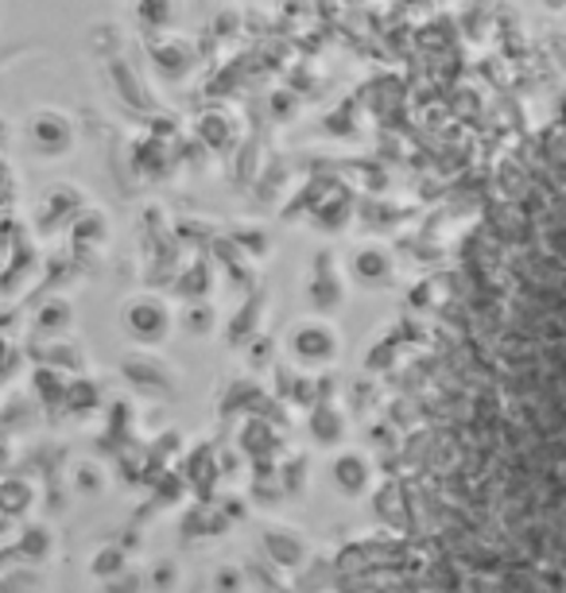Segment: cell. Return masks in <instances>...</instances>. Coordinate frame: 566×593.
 Here are the masks:
<instances>
[{
	"label": "cell",
	"instance_id": "1",
	"mask_svg": "<svg viewBox=\"0 0 566 593\" xmlns=\"http://www.w3.org/2000/svg\"><path fill=\"white\" fill-rule=\"evenodd\" d=\"M287 358L299 369H330L342 358V334L330 322V314H314V319H299L287 330Z\"/></svg>",
	"mask_w": 566,
	"mask_h": 593
},
{
	"label": "cell",
	"instance_id": "2",
	"mask_svg": "<svg viewBox=\"0 0 566 593\" xmlns=\"http://www.w3.org/2000/svg\"><path fill=\"white\" fill-rule=\"evenodd\" d=\"M171 306L163 303L160 295H132L129 303L121 306V330L129 334L132 345L140 350H152V345H163L171 338Z\"/></svg>",
	"mask_w": 566,
	"mask_h": 593
},
{
	"label": "cell",
	"instance_id": "3",
	"mask_svg": "<svg viewBox=\"0 0 566 593\" xmlns=\"http://www.w3.org/2000/svg\"><path fill=\"white\" fill-rule=\"evenodd\" d=\"M23 140L36 155L43 160H59L74 148V124H70L67 113H54V109H39V113L28 117L23 124Z\"/></svg>",
	"mask_w": 566,
	"mask_h": 593
},
{
	"label": "cell",
	"instance_id": "4",
	"mask_svg": "<svg viewBox=\"0 0 566 593\" xmlns=\"http://www.w3.org/2000/svg\"><path fill=\"white\" fill-rule=\"evenodd\" d=\"M306 303L314 314H334L345 306V275L337 272L334 252L322 249L311 260V272H306Z\"/></svg>",
	"mask_w": 566,
	"mask_h": 593
},
{
	"label": "cell",
	"instance_id": "5",
	"mask_svg": "<svg viewBox=\"0 0 566 593\" xmlns=\"http://www.w3.org/2000/svg\"><path fill=\"white\" fill-rule=\"evenodd\" d=\"M330 478H334L337 493L357 501V496L373 493L376 462L365 454V450H342V454H334V462H330Z\"/></svg>",
	"mask_w": 566,
	"mask_h": 593
},
{
	"label": "cell",
	"instance_id": "6",
	"mask_svg": "<svg viewBox=\"0 0 566 593\" xmlns=\"http://www.w3.org/2000/svg\"><path fill=\"white\" fill-rule=\"evenodd\" d=\"M237 446H241V454L249 458V462H276V454L283 450V442H280V434H276V426L269 423L264 415H249L245 423H241V434H237Z\"/></svg>",
	"mask_w": 566,
	"mask_h": 593
},
{
	"label": "cell",
	"instance_id": "7",
	"mask_svg": "<svg viewBox=\"0 0 566 593\" xmlns=\"http://www.w3.org/2000/svg\"><path fill=\"white\" fill-rule=\"evenodd\" d=\"M264 555H269L280 571L295 574L299 566L314 555V551H311V543L295 532V527H269V532H264Z\"/></svg>",
	"mask_w": 566,
	"mask_h": 593
},
{
	"label": "cell",
	"instance_id": "8",
	"mask_svg": "<svg viewBox=\"0 0 566 593\" xmlns=\"http://www.w3.org/2000/svg\"><path fill=\"white\" fill-rule=\"evenodd\" d=\"M350 272H353V280L365 283V288H388L392 275H396V260L388 257L384 244H361L350 260Z\"/></svg>",
	"mask_w": 566,
	"mask_h": 593
},
{
	"label": "cell",
	"instance_id": "9",
	"mask_svg": "<svg viewBox=\"0 0 566 593\" xmlns=\"http://www.w3.org/2000/svg\"><path fill=\"white\" fill-rule=\"evenodd\" d=\"M306 431H311V442L314 446H342L345 434H350V423H345V411L337 408L334 400H319L311 408V419H306Z\"/></svg>",
	"mask_w": 566,
	"mask_h": 593
},
{
	"label": "cell",
	"instance_id": "10",
	"mask_svg": "<svg viewBox=\"0 0 566 593\" xmlns=\"http://www.w3.org/2000/svg\"><path fill=\"white\" fill-rule=\"evenodd\" d=\"M16 555H23L31 566H47L54 555H59V540H54V532L47 524H28L20 540L8 543V551H4L8 563H12Z\"/></svg>",
	"mask_w": 566,
	"mask_h": 593
},
{
	"label": "cell",
	"instance_id": "11",
	"mask_svg": "<svg viewBox=\"0 0 566 593\" xmlns=\"http://www.w3.org/2000/svg\"><path fill=\"white\" fill-rule=\"evenodd\" d=\"M129 376L137 381L140 392H152V395H171L179 384V373L168 365L163 358H152V353H144V369L140 365H129Z\"/></svg>",
	"mask_w": 566,
	"mask_h": 593
},
{
	"label": "cell",
	"instance_id": "12",
	"mask_svg": "<svg viewBox=\"0 0 566 593\" xmlns=\"http://www.w3.org/2000/svg\"><path fill=\"white\" fill-rule=\"evenodd\" d=\"M70 322H74V303H70V299H62V295L47 299V303L36 311V330L43 338H67Z\"/></svg>",
	"mask_w": 566,
	"mask_h": 593
},
{
	"label": "cell",
	"instance_id": "13",
	"mask_svg": "<svg viewBox=\"0 0 566 593\" xmlns=\"http://www.w3.org/2000/svg\"><path fill=\"white\" fill-rule=\"evenodd\" d=\"M124 571H129V551H124V543H105V547H98L90 555V579H98L101 586L121 579Z\"/></svg>",
	"mask_w": 566,
	"mask_h": 593
},
{
	"label": "cell",
	"instance_id": "14",
	"mask_svg": "<svg viewBox=\"0 0 566 593\" xmlns=\"http://www.w3.org/2000/svg\"><path fill=\"white\" fill-rule=\"evenodd\" d=\"M280 473L283 485H287V496H303L306 485H311V458L303 450H295V454L280 458Z\"/></svg>",
	"mask_w": 566,
	"mask_h": 593
},
{
	"label": "cell",
	"instance_id": "15",
	"mask_svg": "<svg viewBox=\"0 0 566 593\" xmlns=\"http://www.w3.org/2000/svg\"><path fill=\"white\" fill-rule=\"evenodd\" d=\"M36 504V489H31V481H20V478H8L4 481V516H23V512Z\"/></svg>",
	"mask_w": 566,
	"mask_h": 593
},
{
	"label": "cell",
	"instance_id": "16",
	"mask_svg": "<svg viewBox=\"0 0 566 593\" xmlns=\"http://www.w3.org/2000/svg\"><path fill=\"white\" fill-rule=\"evenodd\" d=\"M98 400H101L98 381H70V389H67V408L74 411V415H85L90 408H98Z\"/></svg>",
	"mask_w": 566,
	"mask_h": 593
},
{
	"label": "cell",
	"instance_id": "17",
	"mask_svg": "<svg viewBox=\"0 0 566 593\" xmlns=\"http://www.w3.org/2000/svg\"><path fill=\"white\" fill-rule=\"evenodd\" d=\"M218 314H214V306L210 303H194V306H186V314H183V326L191 330L194 338H206V334H214L218 330Z\"/></svg>",
	"mask_w": 566,
	"mask_h": 593
},
{
	"label": "cell",
	"instance_id": "18",
	"mask_svg": "<svg viewBox=\"0 0 566 593\" xmlns=\"http://www.w3.org/2000/svg\"><path fill=\"white\" fill-rule=\"evenodd\" d=\"M74 489L82 496H90V493H101L105 489V470H101L98 462H82L74 470Z\"/></svg>",
	"mask_w": 566,
	"mask_h": 593
},
{
	"label": "cell",
	"instance_id": "19",
	"mask_svg": "<svg viewBox=\"0 0 566 593\" xmlns=\"http://www.w3.org/2000/svg\"><path fill=\"white\" fill-rule=\"evenodd\" d=\"M137 4H140V20H144L148 28H152V23L155 28L171 23V8H175L171 0H137Z\"/></svg>",
	"mask_w": 566,
	"mask_h": 593
},
{
	"label": "cell",
	"instance_id": "20",
	"mask_svg": "<svg viewBox=\"0 0 566 593\" xmlns=\"http://www.w3.org/2000/svg\"><path fill=\"white\" fill-rule=\"evenodd\" d=\"M175 582H179L175 563H168V559H163L160 566H152V579H148V586H152V590H160V593H168L171 586H175Z\"/></svg>",
	"mask_w": 566,
	"mask_h": 593
},
{
	"label": "cell",
	"instance_id": "21",
	"mask_svg": "<svg viewBox=\"0 0 566 593\" xmlns=\"http://www.w3.org/2000/svg\"><path fill=\"white\" fill-rule=\"evenodd\" d=\"M241 582H245V579H241L233 566H222V571H218V579H214V586H218V593H237Z\"/></svg>",
	"mask_w": 566,
	"mask_h": 593
}]
</instances>
